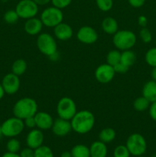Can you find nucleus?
<instances>
[{
	"label": "nucleus",
	"mask_w": 156,
	"mask_h": 157,
	"mask_svg": "<svg viewBox=\"0 0 156 157\" xmlns=\"http://www.w3.org/2000/svg\"><path fill=\"white\" fill-rule=\"evenodd\" d=\"M151 103L143 96L139 97L133 102V107L136 111L143 112L149 108Z\"/></svg>",
	"instance_id": "obj_25"
},
{
	"label": "nucleus",
	"mask_w": 156,
	"mask_h": 157,
	"mask_svg": "<svg viewBox=\"0 0 156 157\" xmlns=\"http://www.w3.org/2000/svg\"><path fill=\"white\" fill-rule=\"evenodd\" d=\"M5 94L6 93H5V90H4V89H3L2 85V84H0V100H1L3 97H4Z\"/></svg>",
	"instance_id": "obj_46"
},
{
	"label": "nucleus",
	"mask_w": 156,
	"mask_h": 157,
	"mask_svg": "<svg viewBox=\"0 0 156 157\" xmlns=\"http://www.w3.org/2000/svg\"><path fill=\"white\" fill-rule=\"evenodd\" d=\"M23 121H24V127H28V128L29 129H34L36 127V123H35V116L28 117L26 118V119L23 120Z\"/></svg>",
	"instance_id": "obj_36"
},
{
	"label": "nucleus",
	"mask_w": 156,
	"mask_h": 157,
	"mask_svg": "<svg viewBox=\"0 0 156 157\" xmlns=\"http://www.w3.org/2000/svg\"><path fill=\"white\" fill-rule=\"evenodd\" d=\"M138 157H144V156H138Z\"/></svg>",
	"instance_id": "obj_48"
},
{
	"label": "nucleus",
	"mask_w": 156,
	"mask_h": 157,
	"mask_svg": "<svg viewBox=\"0 0 156 157\" xmlns=\"http://www.w3.org/2000/svg\"><path fill=\"white\" fill-rule=\"evenodd\" d=\"M142 96L146 98L150 103L156 101V81H148L142 87Z\"/></svg>",
	"instance_id": "obj_18"
},
{
	"label": "nucleus",
	"mask_w": 156,
	"mask_h": 157,
	"mask_svg": "<svg viewBox=\"0 0 156 157\" xmlns=\"http://www.w3.org/2000/svg\"><path fill=\"white\" fill-rule=\"evenodd\" d=\"M116 72L113 66L109 64H102L96 67L94 76L96 81L101 84H108L114 78Z\"/></svg>",
	"instance_id": "obj_10"
},
{
	"label": "nucleus",
	"mask_w": 156,
	"mask_h": 157,
	"mask_svg": "<svg viewBox=\"0 0 156 157\" xmlns=\"http://www.w3.org/2000/svg\"><path fill=\"white\" fill-rule=\"evenodd\" d=\"M3 18H4V21L7 24L14 25L18 21L20 18L15 9V10L10 9V10H8L7 12H6V13L4 14V16H3Z\"/></svg>",
	"instance_id": "obj_27"
},
{
	"label": "nucleus",
	"mask_w": 156,
	"mask_h": 157,
	"mask_svg": "<svg viewBox=\"0 0 156 157\" xmlns=\"http://www.w3.org/2000/svg\"><path fill=\"white\" fill-rule=\"evenodd\" d=\"M51 130L54 134L58 136H67L72 130L70 121L58 117V119L54 121Z\"/></svg>",
	"instance_id": "obj_13"
},
{
	"label": "nucleus",
	"mask_w": 156,
	"mask_h": 157,
	"mask_svg": "<svg viewBox=\"0 0 156 157\" xmlns=\"http://www.w3.org/2000/svg\"><path fill=\"white\" fill-rule=\"evenodd\" d=\"M101 27L103 32L108 35H114L119 30V25L117 21L113 17H106L102 20Z\"/></svg>",
	"instance_id": "obj_20"
},
{
	"label": "nucleus",
	"mask_w": 156,
	"mask_h": 157,
	"mask_svg": "<svg viewBox=\"0 0 156 157\" xmlns=\"http://www.w3.org/2000/svg\"><path fill=\"white\" fill-rule=\"evenodd\" d=\"M36 127L41 130H47L51 129L54 119L50 113L47 112H37L35 115Z\"/></svg>",
	"instance_id": "obj_15"
},
{
	"label": "nucleus",
	"mask_w": 156,
	"mask_h": 157,
	"mask_svg": "<svg viewBox=\"0 0 156 157\" xmlns=\"http://www.w3.org/2000/svg\"><path fill=\"white\" fill-rule=\"evenodd\" d=\"M121 52L119 50H112L106 55V63L111 66H115L116 64L120 62Z\"/></svg>",
	"instance_id": "obj_26"
},
{
	"label": "nucleus",
	"mask_w": 156,
	"mask_h": 157,
	"mask_svg": "<svg viewBox=\"0 0 156 157\" xmlns=\"http://www.w3.org/2000/svg\"><path fill=\"white\" fill-rule=\"evenodd\" d=\"M2 157H21L20 155H18L16 153H10V152H7V153H4Z\"/></svg>",
	"instance_id": "obj_42"
},
{
	"label": "nucleus",
	"mask_w": 156,
	"mask_h": 157,
	"mask_svg": "<svg viewBox=\"0 0 156 157\" xmlns=\"http://www.w3.org/2000/svg\"><path fill=\"white\" fill-rule=\"evenodd\" d=\"M37 47L43 55L47 57L58 52V44L55 38L50 34L40 33L37 38Z\"/></svg>",
	"instance_id": "obj_4"
},
{
	"label": "nucleus",
	"mask_w": 156,
	"mask_h": 157,
	"mask_svg": "<svg viewBox=\"0 0 156 157\" xmlns=\"http://www.w3.org/2000/svg\"><path fill=\"white\" fill-rule=\"evenodd\" d=\"M3 136L6 137H15L18 136L24 130V121L14 116L6 120L1 125Z\"/></svg>",
	"instance_id": "obj_7"
},
{
	"label": "nucleus",
	"mask_w": 156,
	"mask_h": 157,
	"mask_svg": "<svg viewBox=\"0 0 156 157\" xmlns=\"http://www.w3.org/2000/svg\"><path fill=\"white\" fill-rule=\"evenodd\" d=\"M72 130L79 134H86L93 130L95 125V117L87 110L77 111L70 120Z\"/></svg>",
	"instance_id": "obj_1"
},
{
	"label": "nucleus",
	"mask_w": 156,
	"mask_h": 157,
	"mask_svg": "<svg viewBox=\"0 0 156 157\" xmlns=\"http://www.w3.org/2000/svg\"><path fill=\"white\" fill-rule=\"evenodd\" d=\"M27 67V62L24 59H17L14 61L12 65V73L19 77L25 73Z\"/></svg>",
	"instance_id": "obj_23"
},
{
	"label": "nucleus",
	"mask_w": 156,
	"mask_h": 157,
	"mask_svg": "<svg viewBox=\"0 0 156 157\" xmlns=\"http://www.w3.org/2000/svg\"><path fill=\"white\" fill-rule=\"evenodd\" d=\"M38 6H46L50 2V0H33Z\"/></svg>",
	"instance_id": "obj_41"
},
{
	"label": "nucleus",
	"mask_w": 156,
	"mask_h": 157,
	"mask_svg": "<svg viewBox=\"0 0 156 157\" xmlns=\"http://www.w3.org/2000/svg\"><path fill=\"white\" fill-rule=\"evenodd\" d=\"M148 111H149L150 117L153 120V121H156V101L151 103L148 108Z\"/></svg>",
	"instance_id": "obj_38"
},
{
	"label": "nucleus",
	"mask_w": 156,
	"mask_h": 157,
	"mask_svg": "<svg viewBox=\"0 0 156 157\" xmlns=\"http://www.w3.org/2000/svg\"><path fill=\"white\" fill-rule=\"evenodd\" d=\"M151 77L153 81H156V67H152V70L151 71Z\"/></svg>",
	"instance_id": "obj_43"
},
{
	"label": "nucleus",
	"mask_w": 156,
	"mask_h": 157,
	"mask_svg": "<svg viewBox=\"0 0 156 157\" xmlns=\"http://www.w3.org/2000/svg\"><path fill=\"white\" fill-rule=\"evenodd\" d=\"M21 157H35V150L27 147V148L23 149L20 153Z\"/></svg>",
	"instance_id": "obj_37"
},
{
	"label": "nucleus",
	"mask_w": 156,
	"mask_h": 157,
	"mask_svg": "<svg viewBox=\"0 0 156 157\" xmlns=\"http://www.w3.org/2000/svg\"><path fill=\"white\" fill-rule=\"evenodd\" d=\"M114 157H129L130 153L126 146L119 145L116 147L113 152Z\"/></svg>",
	"instance_id": "obj_33"
},
{
	"label": "nucleus",
	"mask_w": 156,
	"mask_h": 157,
	"mask_svg": "<svg viewBox=\"0 0 156 157\" xmlns=\"http://www.w3.org/2000/svg\"><path fill=\"white\" fill-rule=\"evenodd\" d=\"M153 157H156V156H153Z\"/></svg>",
	"instance_id": "obj_49"
},
{
	"label": "nucleus",
	"mask_w": 156,
	"mask_h": 157,
	"mask_svg": "<svg viewBox=\"0 0 156 157\" xmlns=\"http://www.w3.org/2000/svg\"><path fill=\"white\" fill-rule=\"evenodd\" d=\"M116 136V133L114 129L111 128V127H106L99 132V140L105 144H109L114 140Z\"/></svg>",
	"instance_id": "obj_22"
},
{
	"label": "nucleus",
	"mask_w": 156,
	"mask_h": 157,
	"mask_svg": "<svg viewBox=\"0 0 156 157\" xmlns=\"http://www.w3.org/2000/svg\"><path fill=\"white\" fill-rule=\"evenodd\" d=\"M61 157H72L71 153L68 151H64L61 153Z\"/></svg>",
	"instance_id": "obj_45"
},
{
	"label": "nucleus",
	"mask_w": 156,
	"mask_h": 157,
	"mask_svg": "<svg viewBox=\"0 0 156 157\" xmlns=\"http://www.w3.org/2000/svg\"><path fill=\"white\" fill-rule=\"evenodd\" d=\"M3 136V133H2V127L0 125V140L2 139V137Z\"/></svg>",
	"instance_id": "obj_47"
},
{
	"label": "nucleus",
	"mask_w": 156,
	"mask_h": 157,
	"mask_svg": "<svg viewBox=\"0 0 156 157\" xmlns=\"http://www.w3.org/2000/svg\"><path fill=\"white\" fill-rule=\"evenodd\" d=\"M136 61V55L133 51L131 49L128 50L122 51L121 52V58H120V62L124 64L125 65L128 66L130 67L135 64Z\"/></svg>",
	"instance_id": "obj_21"
},
{
	"label": "nucleus",
	"mask_w": 156,
	"mask_h": 157,
	"mask_svg": "<svg viewBox=\"0 0 156 157\" xmlns=\"http://www.w3.org/2000/svg\"><path fill=\"white\" fill-rule=\"evenodd\" d=\"M12 112L15 117L24 120L36 114L38 112V104L33 98L27 97L21 98L15 102Z\"/></svg>",
	"instance_id": "obj_2"
},
{
	"label": "nucleus",
	"mask_w": 156,
	"mask_h": 157,
	"mask_svg": "<svg viewBox=\"0 0 156 157\" xmlns=\"http://www.w3.org/2000/svg\"><path fill=\"white\" fill-rule=\"evenodd\" d=\"M72 157H90V148L83 144H77L72 148Z\"/></svg>",
	"instance_id": "obj_24"
},
{
	"label": "nucleus",
	"mask_w": 156,
	"mask_h": 157,
	"mask_svg": "<svg viewBox=\"0 0 156 157\" xmlns=\"http://www.w3.org/2000/svg\"><path fill=\"white\" fill-rule=\"evenodd\" d=\"M138 24L142 28L146 27L147 24H148V19L145 15H140L138 18Z\"/></svg>",
	"instance_id": "obj_40"
},
{
	"label": "nucleus",
	"mask_w": 156,
	"mask_h": 157,
	"mask_svg": "<svg viewBox=\"0 0 156 157\" xmlns=\"http://www.w3.org/2000/svg\"><path fill=\"white\" fill-rule=\"evenodd\" d=\"M42 21L40 18H31L26 20L24 25V29L26 33L29 35H38L41 32L43 29Z\"/></svg>",
	"instance_id": "obj_17"
},
{
	"label": "nucleus",
	"mask_w": 156,
	"mask_h": 157,
	"mask_svg": "<svg viewBox=\"0 0 156 157\" xmlns=\"http://www.w3.org/2000/svg\"><path fill=\"white\" fill-rule=\"evenodd\" d=\"M35 157H54V153L50 147L42 145L35 150Z\"/></svg>",
	"instance_id": "obj_28"
},
{
	"label": "nucleus",
	"mask_w": 156,
	"mask_h": 157,
	"mask_svg": "<svg viewBox=\"0 0 156 157\" xmlns=\"http://www.w3.org/2000/svg\"><path fill=\"white\" fill-rule=\"evenodd\" d=\"M113 68H114L116 74H122V75H123V74H125L128 71L129 67L128 66L125 65L124 64H122V63L119 62L116 64L115 66H113Z\"/></svg>",
	"instance_id": "obj_35"
},
{
	"label": "nucleus",
	"mask_w": 156,
	"mask_h": 157,
	"mask_svg": "<svg viewBox=\"0 0 156 157\" xmlns=\"http://www.w3.org/2000/svg\"><path fill=\"white\" fill-rule=\"evenodd\" d=\"M126 147L130 154L139 156L145 153L147 149L146 140L142 135L135 133L130 135L126 140Z\"/></svg>",
	"instance_id": "obj_8"
},
{
	"label": "nucleus",
	"mask_w": 156,
	"mask_h": 157,
	"mask_svg": "<svg viewBox=\"0 0 156 157\" xmlns=\"http://www.w3.org/2000/svg\"><path fill=\"white\" fill-rule=\"evenodd\" d=\"M15 11L20 18L29 19L38 13V6L33 0H21L15 7Z\"/></svg>",
	"instance_id": "obj_9"
},
{
	"label": "nucleus",
	"mask_w": 156,
	"mask_h": 157,
	"mask_svg": "<svg viewBox=\"0 0 156 157\" xmlns=\"http://www.w3.org/2000/svg\"><path fill=\"white\" fill-rule=\"evenodd\" d=\"M6 148H7L8 152L10 153H18L21 148V144L20 142L15 138L12 137L8 141L7 145H6Z\"/></svg>",
	"instance_id": "obj_30"
},
{
	"label": "nucleus",
	"mask_w": 156,
	"mask_h": 157,
	"mask_svg": "<svg viewBox=\"0 0 156 157\" xmlns=\"http://www.w3.org/2000/svg\"><path fill=\"white\" fill-rule=\"evenodd\" d=\"M54 34L60 41H67L72 38L73 32L70 25L62 21L54 28Z\"/></svg>",
	"instance_id": "obj_16"
},
{
	"label": "nucleus",
	"mask_w": 156,
	"mask_h": 157,
	"mask_svg": "<svg viewBox=\"0 0 156 157\" xmlns=\"http://www.w3.org/2000/svg\"><path fill=\"white\" fill-rule=\"evenodd\" d=\"M40 19L46 27L54 28L62 22L64 19V14L61 9L54 6H50L42 11Z\"/></svg>",
	"instance_id": "obj_5"
},
{
	"label": "nucleus",
	"mask_w": 156,
	"mask_h": 157,
	"mask_svg": "<svg viewBox=\"0 0 156 157\" xmlns=\"http://www.w3.org/2000/svg\"><path fill=\"white\" fill-rule=\"evenodd\" d=\"M139 37H140L141 40L142 41V42L145 43V44H148L152 40V35H151V32H150V30L148 29H147L146 27L142 28V29L139 32Z\"/></svg>",
	"instance_id": "obj_32"
},
{
	"label": "nucleus",
	"mask_w": 156,
	"mask_h": 157,
	"mask_svg": "<svg viewBox=\"0 0 156 157\" xmlns=\"http://www.w3.org/2000/svg\"><path fill=\"white\" fill-rule=\"evenodd\" d=\"M49 58H50V59L51 60V61H58V58H59V55H58V52H56V53L54 54V55H50V56L49 57Z\"/></svg>",
	"instance_id": "obj_44"
},
{
	"label": "nucleus",
	"mask_w": 156,
	"mask_h": 157,
	"mask_svg": "<svg viewBox=\"0 0 156 157\" xmlns=\"http://www.w3.org/2000/svg\"><path fill=\"white\" fill-rule=\"evenodd\" d=\"M72 0H50L53 6L58 8L60 9H63L69 6L71 3Z\"/></svg>",
	"instance_id": "obj_34"
},
{
	"label": "nucleus",
	"mask_w": 156,
	"mask_h": 157,
	"mask_svg": "<svg viewBox=\"0 0 156 157\" xmlns=\"http://www.w3.org/2000/svg\"><path fill=\"white\" fill-rule=\"evenodd\" d=\"M137 38L136 34L130 30H118L113 35V43L119 51L132 49L136 44Z\"/></svg>",
	"instance_id": "obj_3"
},
{
	"label": "nucleus",
	"mask_w": 156,
	"mask_h": 157,
	"mask_svg": "<svg viewBox=\"0 0 156 157\" xmlns=\"http://www.w3.org/2000/svg\"><path fill=\"white\" fill-rule=\"evenodd\" d=\"M2 85L5 90V93L8 94H15L18 91L20 87L19 77L13 73H9L5 75L2 81Z\"/></svg>",
	"instance_id": "obj_12"
},
{
	"label": "nucleus",
	"mask_w": 156,
	"mask_h": 157,
	"mask_svg": "<svg viewBox=\"0 0 156 157\" xmlns=\"http://www.w3.org/2000/svg\"><path fill=\"white\" fill-rule=\"evenodd\" d=\"M130 6L133 8H141L144 6L145 0H128Z\"/></svg>",
	"instance_id": "obj_39"
},
{
	"label": "nucleus",
	"mask_w": 156,
	"mask_h": 157,
	"mask_svg": "<svg viewBox=\"0 0 156 157\" xmlns=\"http://www.w3.org/2000/svg\"><path fill=\"white\" fill-rule=\"evenodd\" d=\"M90 157H106L107 147L102 141H95L90 148Z\"/></svg>",
	"instance_id": "obj_19"
},
{
	"label": "nucleus",
	"mask_w": 156,
	"mask_h": 157,
	"mask_svg": "<svg viewBox=\"0 0 156 157\" xmlns=\"http://www.w3.org/2000/svg\"><path fill=\"white\" fill-rule=\"evenodd\" d=\"M56 110L58 117L67 121H70L77 112L76 103L69 97H64L59 100Z\"/></svg>",
	"instance_id": "obj_6"
},
{
	"label": "nucleus",
	"mask_w": 156,
	"mask_h": 157,
	"mask_svg": "<svg viewBox=\"0 0 156 157\" xmlns=\"http://www.w3.org/2000/svg\"><path fill=\"white\" fill-rule=\"evenodd\" d=\"M145 61L151 67H156V47L148 49L145 53Z\"/></svg>",
	"instance_id": "obj_29"
},
{
	"label": "nucleus",
	"mask_w": 156,
	"mask_h": 157,
	"mask_svg": "<svg viewBox=\"0 0 156 157\" xmlns=\"http://www.w3.org/2000/svg\"><path fill=\"white\" fill-rule=\"evenodd\" d=\"M78 41L85 44H94L98 40V33L93 27L88 25L80 28L76 33Z\"/></svg>",
	"instance_id": "obj_11"
},
{
	"label": "nucleus",
	"mask_w": 156,
	"mask_h": 157,
	"mask_svg": "<svg viewBox=\"0 0 156 157\" xmlns=\"http://www.w3.org/2000/svg\"><path fill=\"white\" fill-rule=\"evenodd\" d=\"M44 142V134L42 130L38 128L32 129L26 136V144L28 147L35 150L41 146Z\"/></svg>",
	"instance_id": "obj_14"
},
{
	"label": "nucleus",
	"mask_w": 156,
	"mask_h": 157,
	"mask_svg": "<svg viewBox=\"0 0 156 157\" xmlns=\"http://www.w3.org/2000/svg\"><path fill=\"white\" fill-rule=\"evenodd\" d=\"M98 9L102 12H109L113 6V0H96Z\"/></svg>",
	"instance_id": "obj_31"
}]
</instances>
